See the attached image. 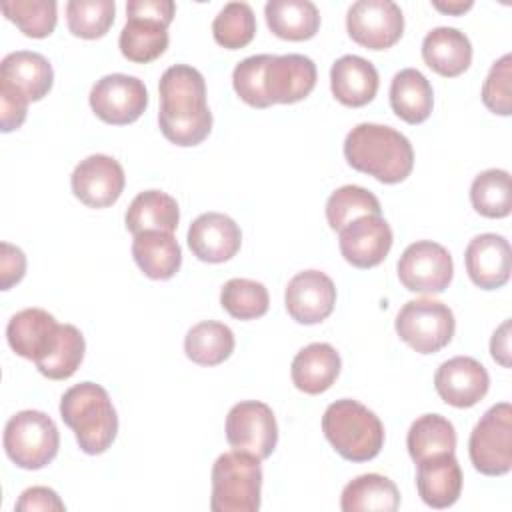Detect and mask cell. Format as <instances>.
<instances>
[{"label": "cell", "mask_w": 512, "mask_h": 512, "mask_svg": "<svg viewBox=\"0 0 512 512\" xmlns=\"http://www.w3.org/2000/svg\"><path fill=\"white\" fill-rule=\"evenodd\" d=\"M158 124L166 140L176 146H196L212 130V112L206 104L204 76L188 66L174 64L164 70L158 84Z\"/></svg>", "instance_id": "1"}, {"label": "cell", "mask_w": 512, "mask_h": 512, "mask_svg": "<svg viewBox=\"0 0 512 512\" xmlns=\"http://www.w3.org/2000/svg\"><path fill=\"white\" fill-rule=\"evenodd\" d=\"M344 156L354 170L384 184L406 180L414 166L410 140L402 132L374 122H362L348 132Z\"/></svg>", "instance_id": "2"}, {"label": "cell", "mask_w": 512, "mask_h": 512, "mask_svg": "<svg viewBox=\"0 0 512 512\" xmlns=\"http://www.w3.org/2000/svg\"><path fill=\"white\" fill-rule=\"evenodd\" d=\"M60 416L74 430L82 452L96 456L106 452L118 432V416L108 392L94 382L68 388L60 400Z\"/></svg>", "instance_id": "3"}, {"label": "cell", "mask_w": 512, "mask_h": 512, "mask_svg": "<svg viewBox=\"0 0 512 512\" xmlns=\"http://www.w3.org/2000/svg\"><path fill=\"white\" fill-rule=\"evenodd\" d=\"M322 432L332 448L350 462H368L384 446L380 418L352 398L336 400L324 410Z\"/></svg>", "instance_id": "4"}, {"label": "cell", "mask_w": 512, "mask_h": 512, "mask_svg": "<svg viewBox=\"0 0 512 512\" xmlns=\"http://www.w3.org/2000/svg\"><path fill=\"white\" fill-rule=\"evenodd\" d=\"M212 512H256L260 508L262 468L250 452L232 450L212 466Z\"/></svg>", "instance_id": "5"}, {"label": "cell", "mask_w": 512, "mask_h": 512, "mask_svg": "<svg viewBox=\"0 0 512 512\" xmlns=\"http://www.w3.org/2000/svg\"><path fill=\"white\" fill-rule=\"evenodd\" d=\"M58 446V428L54 420L40 410L16 412L4 426V450L18 468H44L56 458Z\"/></svg>", "instance_id": "6"}, {"label": "cell", "mask_w": 512, "mask_h": 512, "mask_svg": "<svg viewBox=\"0 0 512 512\" xmlns=\"http://www.w3.org/2000/svg\"><path fill=\"white\" fill-rule=\"evenodd\" d=\"M394 326L400 340L412 350L418 354H434L452 340L456 320L444 302L416 298L400 308Z\"/></svg>", "instance_id": "7"}, {"label": "cell", "mask_w": 512, "mask_h": 512, "mask_svg": "<svg viewBox=\"0 0 512 512\" xmlns=\"http://www.w3.org/2000/svg\"><path fill=\"white\" fill-rule=\"evenodd\" d=\"M468 454L474 468L486 476H504L512 468V406L498 402L476 422Z\"/></svg>", "instance_id": "8"}, {"label": "cell", "mask_w": 512, "mask_h": 512, "mask_svg": "<svg viewBox=\"0 0 512 512\" xmlns=\"http://www.w3.org/2000/svg\"><path fill=\"white\" fill-rule=\"evenodd\" d=\"M454 276L450 252L432 240H418L406 246L398 260V278L406 290L418 294H440Z\"/></svg>", "instance_id": "9"}, {"label": "cell", "mask_w": 512, "mask_h": 512, "mask_svg": "<svg viewBox=\"0 0 512 512\" xmlns=\"http://www.w3.org/2000/svg\"><path fill=\"white\" fill-rule=\"evenodd\" d=\"M90 108L106 124L124 126L142 116L148 106L144 82L128 74H106L90 90Z\"/></svg>", "instance_id": "10"}, {"label": "cell", "mask_w": 512, "mask_h": 512, "mask_svg": "<svg viewBox=\"0 0 512 512\" xmlns=\"http://www.w3.org/2000/svg\"><path fill=\"white\" fill-rule=\"evenodd\" d=\"M350 38L370 50L394 46L404 32V16L392 0H358L346 12Z\"/></svg>", "instance_id": "11"}, {"label": "cell", "mask_w": 512, "mask_h": 512, "mask_svg": "<svg viewBox=\"0 0 512 512\" xmlns=\"http://www.w3.org/2000/svg\"><path fill=\"white\" fill-rule=\"evenodd\" d=\"M226 440L234 450L250 452L266 460L278 442V426L272 408L258 400L234 404L226 416Z\"/></svg>", "instance_id": "12"}, {"label": "cell", "mask_w": 512, "mask_h": 512, "mask_svg": "<svg viewBox=\"0 0 512 512\" xmlns=\"http://www.w3.org/2000/svg\"><path fill=\"white\" fill-rule=\"evenodd\" d=\"M74 196L90 208L112 206L126 184L120 162L106 154H92L80 160L70 176Z\"/></svg>", "instance_id": "13"}, {"label": "cell", "mask_w": 512, "mask_h": 512, "mask_svg": "<svg viewBox=\"0 0 512 512\" xmlns=\"http://www.w3.org/2000/svg\"><path fill=\"white\" fill-rule=\"evenodd\" d=\"M338 244L348 264L356 268H374L392 248V228L382 214L360 216L340 230Z\"/></svg>", "instance_id": "14"}, {"label": "cell", "mask_w": 512, "mask_h": 512, "mask_svg": "<svg viewBox=\"0 0 512 512\" xmlns=\"http://www.w3.org/2000/svg\"><path fill=\"white\" fill-rule=\"evenodd\" d=\"M284 304L298 324H318L326 320L336 304V286L320 270H304L290 278Z\"/></svg>", "instance_id": "15"}, {"label": "cell", "mask_w": 512, "mask_h": 512, "mask_svg": "<svg viewBox=\"0 0 512 512\" xmlns=\"http://www.w3.org/2000/svg\"><path fill=\"white\" fill-rule=\"evenodd\" d=\"M490 386L486 368L470 356H454L442 362L434 374L438 396L454 408H470L478 404Z\"/></svg>", "instance_id": "16"}, {"label": "cell", "mask_w": 512, "mask_h": 512, "mask_svg": "<svg viewBox=\"0 0 512 512\" xmlns=\"http://www.w3.org/2000/svg\"><path fill=\"white\" fill-rule=\"evenodd\" d=\"M316 86V64L304 54L272 56L264 72V90L272 104L304 100Z\"/></svg>", "instance_id": "17"}, {"label": "cell", "mask_w": 512, "mask_h": 512, "mask_svg": "<svg viewBox=\"0 0 512 512\" xmlns=\"http://www.w3.org/2000/svg\"><path fill=\"white\" fill-rule=\"evenodd\" d=\"M192 254L210 264H220L236 256L242 244L240 226L222 212H204L188 228Z\"/></svg>", "instance_id": "18"}, {"label": "cell", "mask_w": 512, "mask_h": 512, "mask_svg": "<svg viewBox=\"0 0 512 512\" xmlns=\"http://www.w3.org/2000/svg\"><path fill=\"white\" fill-rule=\"evenodd\" d=\"M510 244L500 234L474 236L464 252V264L470 280L482 290L502 288L510 280Z\"/></svg>", "instance_id": "19"}, {"label": "cell", "mask_w": 512, "mask_h": 512, "mask_svg": "<svg viewBox=\"0 0 512 512\" xmlns=\"http://www.w3.org/2000/svg\"><path fill=\"white\" fill-rule=\"evenodd\" d=\"M54 82L52 64L38 52L16 50L0 62V88L22 96L26 102L42 100Z\"/></svg>", "instance_id": "20"}, {"label": "cell", "mask_w": 512, "mask_h": 512, "mask_svg": "<svg viewBox=\"0 0 512 512\" xmlns=\"http://www.w3.org/2000/svg\"><path fill=\"white\" fill-rule=\"evenodd\" d=\"M416 488L426 506L436 510L452 506L462 492V470L454 452L418 462Z\"/></svg>", "instance_id": "21"}, {"label": "cell", "mask_w": 512, "mask_h": 512, "mask_svg": "<svg viewBox=\"0 0 512 512\" xmlns=\"http://www.w3.org/2000/svg\"><path fill=\"white\" fill-rule=\"evenodd\" d=\"M378 70L376 66L356 54L340 56L330 68V88L334 98L350 108L366 106L378 92Z\"/></svg>", "instance_id": "22"}, {"label": "cell", "mask_w": 512, "mask_h": 512, "mask_svg": "<svg viewBox=\"0 0 512 512\" xmlns=\"http://www.w3.org/2000/svg\"><path fill=\"white\" fill-rule=\"evenodd\" d=\"M58 328L60 324L46 310L24 308L10 318L6 326V338L18 356L36 362L52 348L58 336Z\"/></svg>", "instance_id": "23"}, {"label": "cell", "mask_w": 512, "mask_h": 512, "mask_svg": "<svg viewBox=\"0 0 512 512\" xmlns=\"http://www.w3.org/2000/svg\"><path fill=\"white\" fill-rule=\"evenodd\" d=\"M340 366V354L332 344L312 342L294 356L290 376L300 392L322 394L336 382Z\"/></svg>", "instance_id": "24"}, {"label": "cell", "mask_w": 512, "mask_h": 512, "mask_svg": "<svg viewBox=\"0 0 512 512\" xmlns=\"http://www.w3.org/2000/svg\"><path fill=\"white\" fill-rule=\"evenodd\" d=\"M422 58L440 76L454 78L468 70L472 62V44L458 28L438 26L424 36Z\"/></svg>", "instance_id": "25"}, {"label": "cell", "mask_w": 512, "mask_h": 512, "mask_svg": "<svg viewBox=\"0 0 512 512\" xmlns=\"http://www.w3.org/2000/svg\"><path fill=\"white\" fill-rule=\"evenodd\" d=\"M132 256L138 268L152 280L172 278L182 264V250L170 232L148 230L132 240Z\"/></svg>", "instance_id": "26"}, {"label": "cell", "mask_w": 512, "mask_h": 512, "mask_svg": "<svg viewBox=\"0 0 512 512\" xmlns=\"http://www.w3.org/2000/svg\"><path fill=\"white\" fill-rule=\"evenodd\" d=\"M390 106L408 124H420L432 114L434 92L428 78L416 68H404L390 82Z\"/></svg>", "instance_id": "27"}, {"label": "cell", "mask_w": 512, "mask_h": 512, "mask_svg": "<svg viewBox=\"0 0 512 512\" xmlns=\"http://www.w3.org/2000/svg\"><path fill=\"white\" fill-rule=\"evenodd\" d=\"M180 220L178 202L162 190H144L128 206L124 222L134 236L148 230L174 232Z\"/></svg>", "instance_id": "28"}, {"label": "cell", "mask_w": 512, "mask_h": 512, "mask_svg": "<svg viewBox=\"0 0 512 512\" xmlns=\"http://www.w3.org/2000/svg\"><path fill=\"white\" fill-rule=\"evenodd\" d=\"M264 16L268 28L284 40H308L320 28V12L310 0H270Z\"/></svg>", "instance_id": "29"}, {"label": "cell", "mask_w": 512, "mask_h": 512, "mask_svg": "<svg viewBox=\"0 0 512 512\" xmlns=\"http://www.w3.org/2000/svg\"><path fill=\"white\" fill-rule=\"evenodd\" d=\"M400 506L396 484L382 474H362L350 480L340 496L344 512H394Z\"/></svg>", "instance_id": "30"}, {"label": "cell", "mask_w": 512, "mask_h": 512, "mask_svg": "<svg viewBox=\"0 0 512 512\" xmlns=\"http://www.w3.org/2000/svg\"><path fill=\"white\" fill-rule=\"evenodd\" d=\"M120 52L136 64L156 60L168 48V26L160 20L128 16L120 32Z\"/></svg>", "instance_id": "31"}, {"label": "cell", "mask_w": 512, "mask_h": 512, "mask_svg": "<svg viewBox=\"0 0 512 512\" xmlns=\"http://www.w3.org/2000/svg\"><path fill=\"white\" fill-rule=\"evenodd\" d=\"M410 458L418 464L430 456L456 450V430L452 422L440 414H424L416 418L406 436Z\"/></svg>", "instance_id": "32"}, {"label": "cell", "mask_w": 512, "mask_h": 512, "mask_svg": "<svg viewBox=\"0 0 512 512\" xmlns=\"http://www.w3.org/2000/svg\"><path fill=\"white\" fill-rule=\"evenodd\" d=\"M234 350L232 330L214 320H204L194 324L184 338L186 356L200 366H218Z\"/></svg>", "instance_id": "33"}, {"label": "cell", "mask_w": 512, "mask_h": 512, "mask_svg": "<svg viewBox=\"0 0 512 512\" xmlns=\"http://www.w3.org/2000/svg\"><path fill=\"white\" fill-rule=\"evenodd\" d=\"M84 350L86 342L82 332L72 324H60L52 348L34 364L42 376L50 380H66L82 364Z\"/></svg>", "instance_id": "34"}, {"label": "cell", "mask_w": 512, "mask_h": 512, "mask_svg": "<svg viewBox=\"0 0 512 512\" xmlns=\"http://www.w3.org/2000/svg\"><path fill=\"white\" fill-rule=\"evenodd\" d=\"M470 202L474 210L486 218H504L512 208L510 174L500 168L480 172L470 186Z\"/></svg>", "instance_id": "35"}, {"label": "cell", "mask_w": 512, "mask_h": 512, "mask_svg": "<svg viewBox=\"0 0 512 512\" xmlns=\"http://www.w3.org/2000/svg\"><path fill=\"white\" fill-rule=\"evenodd\" d=\"M368 214H382V208H380L378 198L362 186H354V184L340 186L338 190H334L330 194V198L326 202L328 226L338 232L348 222H352L360 216H368Z\"/></svg>", "instance_id": "36"}, {"label": "cell", "mask_w": 512, "mask_h": 512, "mask_svg": "<svg viewBox=\"0 0 512 512\" xmlns=\"http://www.w3.org/2000/svg\"><path fill=\"white\" fill-rule=\"evenodd\" d=\"M220 304L232 318L254 320L268 312L270 296L262 282L232 278L220 290Z\"/></svg>", "instance_id": "37"}, {"label": "cell", "mask_w": 512, "mask_h": 512, "mask_svg": "<svg viewBox=\"0 0 512 512\" xmlns=\"http://www.w3.org/2000/svg\"><path fill=\"white\" fill-rule=\"evenodd\" d=\"M114 14V0H70L66 4L68 30L86 40L102 38L110 30Z\"/></svg>", "instance_id": "38"}, {"label": "cell", "mask_w": 512, "mask_h": 512, "mask_svg": "<svg viewBox=\"0 0 512 512\" xmlns=\"http://www.w3.org/2000/svg\"><path fill=\"white\" fill-rule=\"evenodd\" d=\"M0 8L30 38H46L56 28L58 6L54 0H4Z\"/></svg>", "instance_id": "39"}, {"label": "cell", "mask_w": 512, "mask_h": 512, "mask_svg": "<svg viewBox=\"0 0 512 512\" xmlns=\"http://www.w3.org/2000/svg\"><path fill=\"white\" fill-rule=\"evenodd\" d=\"M214 40L228 48L238 50L252 42L256 34V16L246 2H228L212 22Z\"/></svg>", "instance_id": "40"}, {"label": "cell", "mask_w": 512, "mask_h": 512, "mask_svg": "<svg viewBox=\"0 0 512 512\" xmlns=\"http://www.w3.org/2000/svg\"><path fill=\"white\" fill-rule=\"evenodd\" d=\"M272 54H256L248 56L236 64L232 72V86L240 100H244L252 108H268L272 102L264 90V72Z\"/></svg>", "instance_id": "41"}, {"label": "cell", "mask_w": 512, "mask_h": 512, "mask_svg": "<svg viewBox=\"0 0 512 512\" xmlns=\"http://www.w3.org/2000/svg\"><path fill=\"white\" fill-rule=\"evenodd\" d=\"M510 78H512V56L504 54L492 64L482 84V102L490 112L500 116H508L512 112Z\"/></svg>", "instance_id": "42"}, {"label": "cell", "mask_w": 512, "mask_h": 512, "mask_svg": "<svg viewBox=\"0 0 512 512\" xmlns=\"http://www.w3.org/2000/svg\"><path fill=\"white\" fill-rule=\"evenodd\" d=\"M14 510H18V512H36V510H42V512H50V510L62 512V510H66V506H64V502L60 500V496L52 488L32 486V488H26L20 494Z\"/></svg>", "instance_id": "43"}, {"label": "cell", "mask_w": 512, "mask_h": 512, "mask_svg": "<svg viewBox=\"0 0 512 512\" xmlns=\"http://www.w3.org/2000/svg\"><path fill=\"white\" fill-rule=\"evenodd\" d=\"M0 288L8 290L10 286L18 284L26 272V256L20 248L2 242L0 244Z\"/></svg>", "instance_id": "44"}, {"label": "cell", "mask_w": 512, "mask_h": 512, "mask_svg": "<svg viewBox=\"0 0 512 512\" xmlns=\"http://www.w3.org/2000/svg\"><path fill=\"white\" fill-rule=\"evenodd\" d=\"M26 112H28V102L22 96L0 88L2 132H12V130L20 128L26 120Z\"/></svg>", "instance_id": "45"}, {"label": "cell", "mask_w": 512, "mask_h": 512, "mask_svg": "<svg viewBox=\"0 0 512 512\" xmlns=\"http://www.w3.org/2000/svg\"><path fill=\"white\" fill-rule=\"evenodd\" d=\"M174 12H176V4L172 0H130L126 4V14L128 16H142V18L160 20L166 26L172 22Z\"/></svg>", "instance_id": "46"}, {"label": "cell", "mask_w": 512, "mask_h": 512, "mask_svg": "<svg viewBox=\"0 0 512 512\" xmlns=\"http://www.w3.org/2000/svg\"><path fill=\"white\" fill-rule=\"evenodd\" d=\"M492 358L504 368L510 366V320H504L490 340Z\"/></svg>", "instance_id": "47"}, {"label": "cell", "mask_w": 512, "mask_h": 512, "mask_svg": "<svg viewBox=\"0 0 512 512\" xmlns=\"http://www.w3.org/2000/svg\"><path fill=\"white\" fill-rule=\"evenodd\" d=\"M432 6L436 8V10H440V12H444V14H454V16H458V14H464L466 10H470L472 8V0H456V2H432Z\"/></svg>", "instance_id": "48"}]
</instances>
